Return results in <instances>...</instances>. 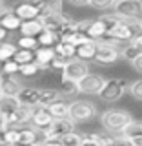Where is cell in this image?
Listing matches in <instances>:
<instances>
[{
	"label": "cell",
	"instance_id": "obj_1",
	"mask_svg": "<svg viewBox=\"0 0 142 146\" xmlns=\"http://www.w3.org/2000/svg\"><path fill=\"white\" fill-rule=\"evenodd\" d=\"M131 121H133V117H131L129 111H126V110H117V108L106 110V111L100 115V124H102V128L111 135H115L117 131L122 133V130H124Z\"/></svg>",
	"mask_w": 142,
	"mask_h": 146
},
{
	"label": "cell",
	"instance_id": "obj_2",
	"mask_svg": "<svg viewBox=\"0 0 142 146\" xmlns=\"http://www.w3.org/2000/svg\"><path fill=\"white\" fill-rule=\"evenodd\" d=\"M140 33H142L140 20H120L111 31H109V35H111L118 44H131Z\"/></svg>",
	"mask_w": 142,
	"mask_h": 146
},
{
	"label": "cell",
	"instance_id": "obj_3",
	"mask_svg": "<svg viewBox=\"0 0 142 146\" xmlns=\"http://www.w3.org/2000/svg\"><path fill=\"white\" fill-rule=\"evenodd\" d=\"M120 20H122V18H118L117 15H113V13H109V15H102V17L95 18V20H91V24L88 27V31H86V35H88L89 40L98 42V40L102 38L104 35H108Z\"/></svg>",
	"mask_w": 142,
	"mask_h": 146
},
{
	"label": "cell",
	"instance_id": "obj_4",
	"mask_svg": "<svg viewBox=\"0 0 142 146\" xmlns=\"http://www.w3.org/2000/svg\"><path fill=\"white\" fill-rule=\"evenodd\" d=\"M113 15L122 20H140L142 18V2L140 0H118L111 7Z\"/></svg>",
	"mask_w": 142,
	"mask_h": 146
},
{
	"label": "cell",
	"instance_id": "obj_5",
	"mask_svg": "<svg viewBox=\"0 0 142 146\" xmlns=\"http://www.w3.org/2000/svg\"><path fill=\"white\" fill-rule=\"evenodd\" d=\"M97 117V106L89 100H75L69 106V119L75 124L88 122L91 119Z\"/></svg>",
	"mask_w": 142,
	"mask_h": 146
},
{
	"label": "cell",
	"instance_id": "obj_6",
	"mask_svg": "<svg viewBox=\"0 0 142 146\" xmlns=\"http://www.w3.org/2000/svg\"><path fill=\"white\" fill-rule=\"evenodd\" d=\"M126 90H129V82H127L126 79H108L106 82H104L98 97L102 100L113 102V100L120 99L122 95L126 93Z\"/></svg>",
	"mask_w": 142,
	"mask_h": 146
},
{
	"label": "cell",
	"instance_id": "obj_7",
	"mask_svg": "<svg viewBox=\"0 0 142 146\" xmlns=\"http://www.w3.org/2000/svg\"><path fill=\"white\" fill-rule=\"evenodd\" d=\"M55 122V117L49 113L48 108L44 106H36L35 110H31V121H29V126L35 128L38 133H42V131H48L51 124Z\"/></svg>",
	"mask_w": 142,
	"mask_h": 146
},
{
	"label": "cell",
	"instance_id": "obj_8",
	"mask_svg": "<svg viewBox=\"0 0 142 146\" xmlns=\"http://www.w3.org/2000/svg\"><path fill=\"white\" fill-rule=\"evenodd\" d=\"M86 75H89V66L82 60H71L66 68L62 70V79L64 80H73V82H79L82 80Z\"/></svg>",
	"mask_w": 142,
	"mask_h": 146
},
{
	"label": "cell",
	"instance_id": "obj_9",
	"mask_svg": "<svg viewBox=\"0 0 142 146\" xmlns=\"http://www.w3.org/2000/svg\"><path fill=\"white\" fill-rule=\"evenodd\" d=\"M46 2H22V4H17L13 7V13L20 18L22 22H27V20H35L38 18V13L40 9L44 7Z\"/></svg>",
	"mask_w": 142,
	"mask_h": 146
},
{
	"label": "cell",
	"instance_id": "obj_10",
	"mask_svg": "<svg viewBox=\"0 0 142 146\" xmlns=\"http://www.w3.org/2000/svg\"><path fill=\"white\" fill-rule=\"evenodd\" d=\"M104 82L106 79L104 77L97 75V73H89V75H86L82 80H79L77 84H79V91L80 93H86V95H98L100 90H102Z\"/></svg>",
	"mask_w": 142,
	"mask_h": 146
},
{
	"label": "cell",
	"instance_id": "obj_11",
	"mask_svg": "<svg viewBox=\"0 0 142 146\" xmlns=\"http://www.w3.org/2000/svg\"><path fill=\"white\" fill-rule=\"evenodd\" d=\"M24 84L18 79L17 75H2L0 73V90H2V95L6 97H17L22 91Z\"/></svg>",
	"mask_w": 142,
	"mask_h": 146
},
{
	"label": "cell",
	"instance_id": "obj_12",
	"mask_svg": "<svg viewBox=\"0 0 142 146\" xmlns=\"http://www.w3.org/2000/svg\"><path fill=\"white\" fill-rule=\"evenodd\" d=\"M120 49L118 48H111V46H98L97 57H95V62L98 66H113L117 60H120Z\"/></svg>",
	"mask_w": 142,
	"mask_h": 146
},
{
	"label": "cell",
	"instance_id": "obj_13",
	"mask_svg": "<svg viewBox=\"0 0 142 146\" xmlns=\"http://www.w3.org/2000/svg\"><path fill=\"white\" fill-rule=\"evenodd\" d=\"M7 122V126L11 128H22V126H27L31 121V110L26 108V106H18L13 113H9L7 117H4Z\"/></svg>",
	"mask_w": 142,
	"mask_h": 146
},
{
	"label": "cell",
	"instance_id": "obj_14",
	"mask_svg": "<svg viewBox=\"0 0 142 146\" xmlns=\"http://www.w3.org/2000/svg\"><path fill=\"white\" fill-rule=\"evenodd\" d=\"M17 100L20 102V106H26L29 110H35L40 106V90L38 88H22V91L17 95Z\"/></svg>",
	"mask_w": 142,
	"mask_h": 146
},
{
	"label": "cell",
	"instance_id": "obj_15",
	"mask_svg": "<svg viewBox=\"0 0 142 146\" xmlns=\"http://www.w3.org/2000/svg\"><path fill=\"white\" fill-rule=\"evenodd\" d=\"M97 51H98V44L95 40H88L86 44H82L77 48V53H75V58L77 60H82L88 64L89 60H95L97 57Z\"/></svg>",
	"mask_w": 142,
	"mask_h": 146
},
{
	"label": "cell",
	"instance_id": "obj_16",
	"mask_svg": "<svg viewBox=\"0 0 142 146\" xmlns=\"http://www.w3.org/2000/svg\"><path fill=\"white\" fill-rule=\"evenodd\" d=\"M20 26H22V20L13 13V9H6V11L0 15V27H4L7 33L9 31L20 29Z\"/></svg>",
	"mask_w": 142,
	"mask_h": 146
},
{
	"label": "cell",
	"instance_id": "obj_17",
	"mask_svg": "<svg viewBox=\"0 0 142 146\" xmlns=\"http://www.w3.org/2000/svg\"><path fill=\"white\" fill-rule=\"evenodd\" d=\"M55 57H57L55 48H38L35 51V62L40 66V70H46V68L51 66Z\"/></svg>",
	"mask_w": 142,
	"mask_h": 146
},
{
	"label": "cell",
	"instance_id": "obj_18",
	"mask_svg": "<svg viewBox=\"0 0 142 146\" xmlns=\"http://www.w3.org/2000/svg\"><path fill=\"white\" fill-rule=\"evenodd\" d=\"M22 33V36H31V38H36L40 33L44 31L42 27V22L38 20V18H35V20H27V22H22L20 29H18Z\"/></svg>",
	"mask_w": 142,
	"mask_h": 146
},
{
	"label": "cell",
	"instance_id": "obj_19",
	"mask_svg": "<svg viewBox=\"0 0 142 146\" xmlns=\"http://www.w3.org/2000/svg\"><path fill=\"white\" fill-rule=\"evenodd\" d=\"M69 106L71 104L67 102L66 99L60 97L57 102H53L51 106H48V110L55 119H69Z\"/></svg>",
	"mask_w": 142,
	"mask_h": 146
},
{
	"label": "cell",
	"instance_id": "obj_20",
	"mask_svg": "<svg viewBox=\"0 0 142 146\" xmlns=\"http://www.w3.org/2000/svg\"><path fill=\"white\" fill-rule=\"evenodd\" d=\"M58 99H60L58 90H55V88H44V90H40V106L48 108V106H51L53 102H57Z\"/></svg>",
	"mask_w": 142,
	"mask_h": 146
},
{
	"label": "cell",
	"instance_id": "obj_21",
	"mask_svg": "<svg viewBox=\"0 0 142 146\" xmlns=\"http://www.w3.org/2000/svg\"><path fill=\"white\" fill-rule=\"evenodd\" d=\"M58 93H60L62 99H69V97H75V95H79V84L73 80H60V88H58Z\"/></svg>",
	"mask_w": 142,
	"mask_h": 146
},
{
	"label": "cell",
	"instance_id": "obj_22",
	"mask_svg": "<svg viewBox=\"0 0 142 146\" xmlns=\"http://www.w3.org/2000/svg\"><path fill=\"white\" fill-rule=\"evenodd\" d=\"M36 40H38V48H55L60 42L57 33H51V31H46V29L36 36Z\"/></svg>",
	"mask_w": 142,
	"mask_h": 146
},
{
	"label": "cell",
	"instance_id": "obj_23",
	"mask_svg": "<svg viewBox=\"0 0 142 146\" xmlns=\"http://www.w3.org/2000/svg\"><path fill=\"white\" fill-rule=\"evenodd\" d=\"M18 106H20V102L17 100V97H6V95H4V97L0 99V115L7 117L9 113H13Z\"/></svg>",
	"mask_w": 142,
	"mask_h": 146
},
{
	"label": "cell",
	"instance_id": "obj_24",
	"mask_svg": "<svg viewBox=\"0 0 142 146\" xmlns=\"http://www.w3.org/2000/svg\"><path fill=\"white\" fill-rule=\"evenodd\" d=\"M55 53H57L58 57L67 58V60H75L77 48H75V46H71L69 42H58L57 46H55Z\"/></svg>",
	"mask_w": 142,
	"mask_h": 146
},
{
	"label": "cell",
	"instance_id": "obj_25",
	"mask_svg": "<svg viewBox=\"0 0 142 146\" xmlns=\"http://www.w3.org/2000/svg\"><path fill=\"white\" fill-rule=\"evenodd\" d=\"M15 53H17V44L2 42V44H0V64H4L7 60H13Z\"/></svg>",
	"mask_w": 142,
	"mask_h": 146
},
{
	"label": "cell",
	"instance_id": "obj_26",
	"mask_svg": "<svg viewBox=\"0 0 142 146\" xmlns=\"http://www.w3.org/2000/svg\"><path fill=\"white\" fill-rule=\"evenodd\" d=\"M142 135V121H131L124 130H122V137L126 139H133V137H140Z\"/></svg>",
	"mask_w": 142,
	"mask_h": 146
},
{
	"label": "cell",
	"instance_id": "obj_27",
	"mask_svg": "<svg viewBox=\"0 0 142 146\" xmlns=\"http://www.w3.org/2000/svg\"><path fill=\"white\" fill-rule=\"evenodd\" d=\"M13 60H15L18 66L31 64V62H35V51H26V49H18L17 48V53H15V57H13Z\"/></svg>",
	"mask_w": 142,
	"mask_h": 146
},
{
	"label": "cell",
	"instance_id": "obj_28",
	"mask_svg": "<svg viewBox=\"0 0 142 146\" xmlns=\"http://www.w3.org/2000/svg\"><path fill=\"white\" fill-rule=\"evenodd\" d=\"M17 48L26 49V51H36V49H38V40L31 38V36H20V38L17 40Z\"/></svg>",
	"mask_w": 142,
	"mask_h": 146
},
{
	"label": "cell",
	"instance_id": "obj_29",
	"mask_svg": "<svg viewBox=\"0 0 142 146\" xmlns=\"http://www.w3.org/2000/svg\"><path fill=\"white\" fill-rule=\"evenodd\" d=\"M82 135L80 133H67V135H64L62 139H60V144L62 146H82Z\"/></svg>",
	"mask_w": 142,
	"mask_h": 146
},
{
	"label": "cell",
	"instance_id": "obj_30",
	"mask_svg": "<svg viewBox=\"0 0 142 146\" xmlns=\"http://www.w3.org/2000/svg\"><path fill=\"white\" fill-rule=\"evenodd\" d=\"M139 55H140V51L135 48L133 44H126L124 48L120 49V57H122V58H126V60H129V62H133L135 58L139 57Z\"/></svg>",
	"mask_w": 142,
	"mask_h": 146
},
{
	"label": "cell",
	"instance_id": "obj_31",
	"mask_svg": "<svg viewBox=\"0 0 142 146\" xmlns=\"http://www.w3.org/2000/svg\"><path fill=\"white\" fill-rule=\"evenodd\" d=\"M2 75H15V73H20V66L15 60H7L2 64V70H0Z\"/></svg>",
	"mask_w": 142,
	"mask_h": 146
},
{
	"label": "cell",
	"instance_id": "obj_32",
	"mask_svg": "<svg viewBox=\"0 0 142 146\" xmlns=\"http://www.w3.org/2000/svg\"><path fill=\"white\" fill-rule=\"evenodd\" d=\"M38 71H40V66H38L36 62H31V64H26V66H20V75H22V77H35Z\"/></svg>",
	"mask_w": 142,
	"mask_h": 146
},
{
	"label": "cell",
	"instance_id": "obj_33",
	"mask_svg": "<svg viewBox=\"0 0 142 146\" xmlns=\"http://www.w3.org/2000/svg\"><path fill=\"white\" fill-rule=\"evenodd\" d=\"M108 146H133L131 144V141L129 139H126V137H117V135H111L109 133L108 137Z\"/></svg>",
	"mask_w": 142,
	"mask_h": 146
},
{
	"label": "cell",
	"instance_id": "obj_34",
	"mask_svg": "<svg viewBox=\"0 0 142 146\" xmlns=\"http://www.w3.org/2000/svg\"><path fill=\"white\" fill-rule=\"evenodd\" d=\"M129 93L133 95L137 100H142V79L135 80L133 84H129Z\"/></svg>",
	"mask_w": 142,
	"mask_h": 146
},
{
	"label": "cell",
	"instance_id": "obj_35",
	"mask_svg": "<svg viewBox=\"0 0 142 146\" xmlns=\"http://www.w3.org/2000/svg\"><path fill=\"white\" fill-rule=\"evenodd\" d=\"M69 62H71V60H67V58L58 57V55H57V57L53 58V62H51V66H49V68H51V70H64V68H66Z\"/></svg>",
	"mask_w": 142,
	"mask_h": 146
},
{
	"label": "cell",
	"instance_id": "obj_36",
	"mask_svg": "<svg viewBox=\"0 0 142 146\" xmlns=\"http://www.w3.org/2000/svg\"><path fill=\"white\" fill-rule=\"evenodd\" d=\"M115 0H91V6L95 9H111Z\"/></svg>",
	"mask_w": 142,
	"mask_h": 146
},
{
	"label": "cell",
	"instance_id": "obj_37",
	"mask_svg": "<svg viewBox=\"0 0 142 146\" xmlns=\"http://www.w3.org/2000/svg\"><path fill=\"white\" fill-rule=\"evenodd\" d=\"M131 66H133V70H135V71H139V73H142V53H140L139 57L135 58L133 62H131Z\"/></svg>",
	"mask_w": 142,
	"mask_h": 146
},
{
	"label": "cell",
	"instance_id": "obj_38",
	"mask_svg": "<svg viewBox=\"0 0 142 146\" xmlns=\"http://www.w3.org/2000/svg\"><path fill=\"white\" fill-rule=\"evenodd\" d=\"M71 6H91V0H71Z\"/></svg>",
	"mask_w": 142,
	"mask_h": 146
},
{
	"label": "cell",
	"instance_id": "obj_39",
	"mask_svg": "<svg viewBox=\"0 0 142 146\" xmlns=\"http://www.w3.org/2000/svg\"><path fill=\"white\" fill-rule=\"evenodd\" d=\"M131 44H133L135 48H137V49H139V51L142 53V33H140L139 36H137V38H135V40H133V42H131Z\"/></svg>",
	"mask_w": 142,
	"mask_h": 146
},
{
	"label": "cell",
	"instance_id": "obj_40",
	"mask_svg": "<svg viewBox=\"0 0 142 146\" xmlns=\"http://www.w3.org/2000/svg\"><path fill=\"white\" fill-rule=\"evenodd\" d=\"M129 141H131L133 146H142V135L140 137H133V139H129Z\"/></svg>",
	"mask_w": 142,
	"mask_h": 146
},
{
	"label": "cell",
	"instance_id": "obj_41",
	"mask_svg": "<svg viewBox=\"0 0 142 146\" xmlns=\"http://www.w3.org/2000/svg\"><path fill=\"white\" fill-rule=\"evenodd\" d=\"M6 38H7V31L4 29V27H0V44L6 42Z\"/></svg>",
	"mask_w": 142,
	"mask_h": 146
},
{
	"label": "cell",
	"instance_id": "obj_42",
	"mask_svg": "<svg viewBox=\"0 0 142 146\" xmlns=\"http://www.w3.org/2000/svg\"><path fill=\"white\" fill-rule=\"evenodd\" d=\"M4 130H7V122H6V119L0 115V133H2Z\"/></svg>",
	"mask_w": 142,
	"mask_h": 146
},
{
	"label": "cell",
	"instance_id": "obj_43",
	"mask_svg": "<svg viewBox=\"0 0 142 146\" xmlns=\"http://www.w3.org/2000/svg\"><path fill=\"white\" fill-rule=\"evenodd\" d=\"M0 146H11V144H7V143H4V141H0Z\"/></svg>",
	"mask_w": 142,
	"mask_h": 146
},
{
	"label": "cell",
	"instance_id": "obj_44",
	"mask_svg": "<svg viewBox=\"0 0 142 146\" xmlns=\"http://www.w3.org/2000/svg\"><path fill=\"white\" fill-rule=\"evenodd\" d=\"M2 97H4V95H2V90H0V99H2Z\"/></svg>",
	"mask_w": 142,
	"mask_h": 146
},
{
	"label": "cell",
	"instance_id": "obj_45",
	"mask_svg": "<svg viewBox=\"0 0 142 146\" xmlns=\"http://www.w3.org/2000/svg\"><path fill=\"white\" fill-rule=\"evenodd\" d=\"M140 24H142V18H140Z\"/></svg>",
	"mask_w": 142,
	"mask_h": 146
},
{
	"label": "cell",
	"instance_id": "obj_46",
	"mask_svg": "<svg viewBox=\"0 0 142 146\" xmlns=\"http://www.w3.org/2000/svg\"><path fill=\"white\" fill-rule=\"evenodd\" d=\"M0 15H2V13H0Z\"/></svg>",
	"mask_w": 142,
	"mask_h": 146
},
{
	"label": "cell",
	"instance_id": "obj_47",
	"mask_svg": "<svg viewBox=\"0 0 142 146\" xmlns=\"http://www.w3.org/2000/svg\"><path fill=\"white\" fill-rule=\"evenodd\" d=\"M82 146H84V144H82Z\"/></svg>",
	"mask_w": 142,
	"mask_h": 146
}]
</instances>
